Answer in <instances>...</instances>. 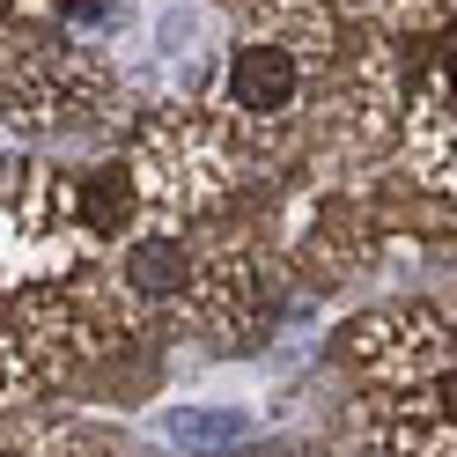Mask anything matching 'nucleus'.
Segmentation results:
<instances>
[{"mask_svg":"<svg viewBox=\"0 0 457 457\" xmlns=\"http://www.w3.org/2000/svg\"><path fill=\"white\" fill-rule=\"evenodd\" d=\"M81 443H89V428L60 406H45V398L0 413V457H74Z\"/></svg>","mask_w":457,"mask_h":457,"instance_id":"9b49d317","label":"nucleus"},{"mask_svg":"<svg viewBox=\"0 0 457 457\" xmlns=\"http://www.w3.org/2000/svg\"><path fill=\"white\" fill-rule=\"evenodd\" d=\"M22 37H30V30H15V22L0 15V81H8V67H15V52H22Z\"/></svg>","mask_w":457,"mask_h":457,"instance_id":"2eb2a0df","label":"nucleus"},{"mask_svg":"<svg viewBox=\"0 0 457 457\" xmlns=\"http://www.w3.org/2000/svg\"><path fill=\"white\" fill-rule=\"evenodd\" d=\"M332 15L361 37H436L457 22V0H332Z\"/></svg>","mask_w":457,"mask_h":457,"instance_id":"9d476101","label":"nucleus"},{"mask_svg":"<svg viewBox=\"0 0 457 457\" xmlns=\"http://www.w3.org/2000/svg\"><path fill=\"white\" fill-rule=\"evenodd\" d=\"M148 111L119 67V52L81 30L22 37L8 81H0V126L22 140H126V126Z\"/></svg>","mask_w":457,"mask_h":457,"instance_id":"20e7f679","label":"nucleus"},{"mask_svg":"<svg viewBox=\"0 0 457 457\" xmlns=\"http://www.w3.org/2000/svg\"><path fill=\"white\" fill-rule=\"evenodd\" d=\"M406 266L457 273V192H413L391 170V273Z\"/></svg>","mask_w":457,"mask_h":457,"instance_id":"1a4fd4ad","label":"nucleus"},{"mask_svg":"<svg viewBox=\"0 0 457 457\" xmlns=\"http://www.w3.org/2000/svg\"><path fill=\"white\" fill-rule=\"evenodd\" d=\"M74 457H126V450H119V443H104V436H89V443H81Z\"/></svg>","mask_w":457,"mask_h":457,"instance_id":"dca6fc26","label":"nucleus"},{"mask_svg":"<svg viewBox=\"0 0 457 457\" xmlns=\"http://www.w3.org/2000/svg\"><path fill=\"white\" fill-rule=\"evenodd\" d=\"M288 303H295V273L273 251V237L221 214L199 228V259H192V280H185V303L170 318V332H185L207 354H251L273 339Z\"/></svg>","mask_w":457,"mask_h":457,"instance_id":"39448f33","label":"nucleus"},{"mask_svg":"<svg viewBox=\"0 0 457 457\" xmlns=\"http://www.w3.org/2000/svg\"><path fill=\"white\" fill-rule=\"evenodd\" d=\"M45 384H37V361L30 347H22V332L8 318V303H0V413H15V406H30Z\"/></svg>","mask_w":457,"mask_h":457,"instance_id":"ddd939ff","label":"nucleus"},{"mask_svg":"<svg viewBox=\"0 0 457 457\" xmlns=\"http://www.w3.org/2000/svg\"><path fill=\"white\" fill-rule=\"evenodd\" d=\"M237 457H332L325 443H251V450H237Z\"/></svg>","mask_w":457,"mask_h":457,"instance_id":"4468645a","label":"nucleus"},{"mask_svg":"<svg viewBox=\"0 0 457 457\" xmlns=\"http://www.w3.org/2000/svg\"><path fill=\"white\" fill-rule=\"evenodd\" d=\"M391 170L398 162L303 155L280 178L266 237L303 288H347V280L391 273Z\"/></svg>","mask_w":457,"mask_h":457,"instance_id":"f03ea898","label":"nucleus"},{"mask_svg":"<svg viewBox=\"0 0 457 457\" xmlns=\"http://www.w3.org/2000/svg\"><path fill=\"white\" fill-rule=\"evenodd\" d=\"M119 162L133 178V199H140V214H148V228L221 221L266 185V170L251 162V148L192 96H155L126 126Z\"/></svg>","mask_w":457,"mask_h":457,"instance_id":"7ed1b4c3","label":"nucleus"},{"mask_svg":"<svg viewBox=\"0 0 457 457\" xmlns=\"http://www.w3.org/2000/svg\"><path fill=\"white\" fill-rule=\"evenodd\" d=\"M391 162L413 192H457V22L436 30V37H420Z\"/></svg>","mask_w":457,"mask_h":457,"instance_id":"0eeeda50","label":"nucleus"},{"mask_svg":"<svg viewBox=\"0 0 457 457\" xmlns=\"http://www.w3.org/2000/svg\"><path fill=\"white\" fill-rule=\"evenodd\" d=\"M126 8H140V0H0V15H8L15 30H30V37H45V30L104 37V22L126 15Z\"/></svg>","mask_w":457,"mask_h":457,"instance_id":"f8f14e48","label":"nucleus"},{"mask_svg":"<svg viewBox=\"0 0 457 457\" xmlns=\"http://www.w3.org/2000/svg\"><path fill=\"white\" fill-rule=\"evenodd\" d=\"M199 8H214L228 30H244V37L295 45V52H310L318 67H332L339 45H347V22L332 15V0H199Z\"/></svg>","mask_w":457,"mask_h":457,"instance_id":"6e6552de","label":"nucleus"},{"mask_svg":"<svg viewBox=\"0 0 457 457\" xmlns=\"http://www.w3.org/2000/svg\"><path fill=\"white\" fill-rule=\"evenodd\" d=\"M104 251L81 221V162H0V303L96 266Z\"/></svg>","mask_w":457,"mask_h":457,"instance_id":"423d86ee","label":"nucleus"},{"mask_svg":"<svg viewBox=\"0 0 457 457\" xmlns=\"http://www.w3.org/2000/svg\"><path fill=\"white\" fill-rule=\"evenodd\" d=\"M332 361L369 457H457V280L347 318Z\"/></svg>","mask_w":457,"mask_h":457,"instance_id":"f257e3e1","label":"nucleus"}]
</instances>
